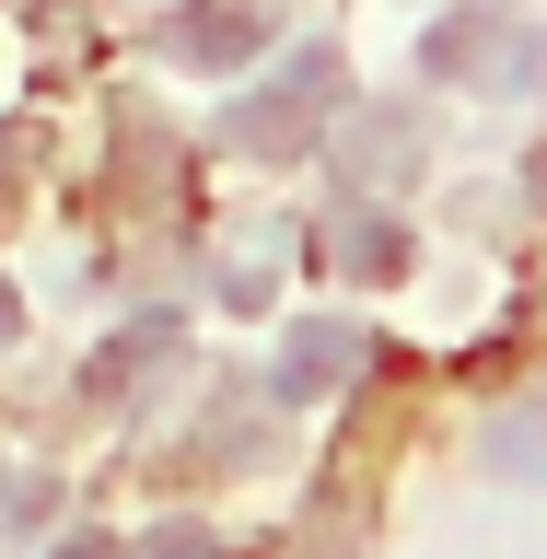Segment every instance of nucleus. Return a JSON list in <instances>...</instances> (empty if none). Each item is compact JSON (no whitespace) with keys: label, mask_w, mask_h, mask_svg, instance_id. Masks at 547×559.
Segmentation results:
<instances>
[{"label":"nucleus","mask_w":547,"mask_h":559,"mask_svg":"<svg viewBox=\"0 0 547 559\" xmlns=\"http://www.w3.org/2000/svg\"><path fill=\"white\" fill-rule=\"evenodd\" d=\"M338 94H349V70H338V47H292V59L257 82V94L222 117V140L234 152H257V164H292L326 117H338Z\"/></svg>","instance_id":"f257e3e1"},{"label":"nucleus","mask_w":547,"mask_h":559,"mask_svg":"<svg viewBox=\"0 0 547 559\" xmlns=\"http://www.w3.org/2000/svg\"><path fill=\"white\" fill-rule=\"evenodd\" d=\"M361 361H373V326H349V314H304L292 349H280V373H269V396H280V408H314V396H338Z\"/></svg>","instance_id":"f03ea898"},{"label":"nucleus","mask_w":547,"mask_h":559,"mask_svg":"<svg viewBox=\"0 0 547 559\" xmlns=\"http://www.w3.org/2000/svg\"><path fill=\"white\" fill-rule=\"evenodd\" d=\"M419 70H431V82H536V47H524V35L501 24V0H489V12H454V24H431Z\"/></svg>","instance_id":"7ed1b4c3"},{"label":"nucleus","mask_w":547,"mask_h":559,"mask_svg":"<svg viewBox=\"0 0 547 559\" xmlns=\"http://www.w3.org/2000/svg\"><path fill=\"white\" fill-rule=\"evenodd\" d=\"M314 245H326L349 280H396V269H408V222H384L373 199H338L326 222H314Z\"/></svg>","instance_id":"20e7f679"},{"label":"nucleus","mask_w":547,"mask_h":559,"mask_svg":"<svg viewBox=\"0 0 547 559\" xmlns=\"http://www.w3.org/2000/svg\"><path fill=\"white\" fill-rule=\"evenodd\" d=\"M164 47L175 59H257V47H269V0H199V12H175L164 24Z\"/></svg>","instance_id":"39448f33"},{"label":"nucleus","mask_w":547,"mask_h":559,"mask_svg":"<svg viewBox=\"0 0 547 559\" xmlns=\"http://www.w3.org/2000/svg\"><path fill=\"white\" fill-rule=\"evenodd\" d=\"M164 361H187V326H175V314H140L129 338H105V361H94V396H140V384L164 373Z\"/></svg>","instance_id":"423d86ee"},{"label":"nucleus","mask_w":547,"mask_h":559,"mask_svg":"<svg viewBox=\"0 0 547 559\" xmlns=\"http://www.w3.org/2000/svg\"><path fill=\"white\" fill-rule=\"evenodd\" d=\"M419 140H431V129H419L408 105H373V117H361V129H349L338 175H349V187H384V175H396V164H419Z\"/></svg>","instance_id":"0eeeda50"},{"label":"nucleus","mask_w":547,"mask_h":559,"mask_svg":"<svg viewBox=\"0 0 547 559\" xmlns=\"http://www.w3.org/2000/svg\"><path fill=\"white\" fill-rule=\"evenodd\" d=\"M140 559H222V536H210V524H187V513H175V524H152V548H140Z\"/></svg>","instance_id":"6e6552de"},{"label":"nucleus","mask_w":547,"mask_h":559,"mask_svg":"<svg viewBox=\"0 0 547 559\" xmlns=\"http://www.w3.org/2000/svg\"><path fill=\"white\" fill-rule=\"evenodd\" d=\"M59 559H117V548H105V536H59Z\"/></svg>","instance_id":"1a4fd4ad"},{"label":"nucleus","mask_w":547,"mask_h":559,"mask_svg":"<svg viewBox=\"0 0 547 559\" xmlns=\"http://www.w3.org/2000/svg\"><path fill=\"white\" fill-rule=\"evenodd\" d=\"M536 94H547V35H536Z\"/></svg>","instance_id":"9d476101"},{"label":"nucleus","mask_w":547,"mask_h":559,"mask_svg":"<svg viewBox=\"0 0 547 559\" xmlns=\"http://www.w3.org/2000/svg\"><path fill=\"white\" fill-rule=\"evenodd\" d=\"M0 338H12V292H0Z\"/></svg>","instance_id":"9b49d317"}]
</instances>
